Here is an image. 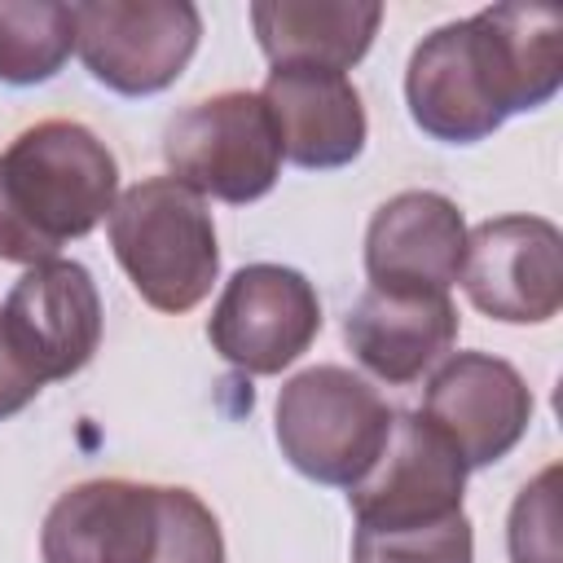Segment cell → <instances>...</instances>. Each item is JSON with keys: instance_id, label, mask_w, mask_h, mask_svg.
Listing matches in <instances>:
<instances>
[{"instance_id": "cell-1", "label": "cell", "mask_w": 563, "mask_h": 563, "mask_svg": "<svg viewBox=\"0 0 563 563\" xmlns=\"http://www.w3.org/2000/svg\"><path fill=\"white\" fill-rule=\"evenodd\" d=\"M563 84V13L550 4H488L444 22L409 57V119L444 141L475 145L510 114L545 106Z\"/></svg>"}, {"instance_id": "cell-2", "label": "cell", "mask_w": 563, "mask_h": 563, "mask_svg": "<svg viewBox=\"0 0 563 563\" xmlns=\"http://www.w3.org/2000/svg\"><path fill=\"white\" fill-rule=\"evenodd\" d=\"M114 202L119 163L92 128L31 123L0 154V260L35 268L70 238L92 233Z\"/></svg>"}, {"instance_id": "cell-3", "label": "cell", "mask_w": 563, "mask_h": 563, "mask_svg": "<svg viewBox=\"0 0 563 563\" xmlns=\"http://www.w3.org/2000/svg\"><path fill=\"white\" fill-rule=\"evenodd\" d=\"M110 246L136 295L158 312L198 308L220 273L207 198L172 176L136 180L110 211Z\"/></svg>"}, {"instance_id": "cell-4", "label": "cell", "mask_w": 563, "mask_h": 563, "mask_svg": "<svg viewBox=\"0 0 563 563\" xmlns=\"http://www.w3.org/2000/svg\"><path fill=\"white\" fill-rule=\"evenodd\" d=\"M391 413L396 409L361 374L312 365L277 391V444L299 475L352 488L378 462L391 435Z\"/></svg>"}, {"instance_id": "cell-5", "label": "cell", "mask_w": 563, "mask_h": 563, "mask_svg": "<svg viewBox=\"0 0 563 563\" xmlns=\"http://www.w3.org/2000/svg\"><path fill=\"white\" fill-rule=\"evenodd\" d=\"M163 158L172 180L198 198L255 202L282 176V141L260 92H216L185 106L163 132Z\"/></svg>"}, {"instance_id": "cell-6", "label": "cell", "mask_w": 563, "mask_h": 563, "mask_svg": "<svg viewBox=\"0 0 563 563\" xmlns=\"http://www.w3.org/2000/svg\"><path fill=\"white\" fill-rule=\"evenodd\" d=\"M70 18L88 75L119 97L172 88L202 40V13L189 0H84Z\"/></svg>"}, {"instance_id": "cell-7", "label": "cell", "mask_w": 563, "mask_h": 563, "mask_svg": "<svg viewBox=\"0 0 563 563\" xmlns=\"http://www.w3.org/2000/svg\"><path fill=\"white\" fill-rule=\"evenodd\" d=\"M321 334V299L299 268H238L207 321L211 347L242 374H282Z\"/></svg>"}, {"instance_id": "cell-8", "label": "cell", "mask_w": 563, "mask_h": 563, "mask_svg": "<svg viewBox=\"0 0 563 563\" xmlns=\"http://www.w3.org/2000/svg\"><path fill=\"white\" fill-rule=\"evenodd\" d=\"M466 299L506 325H541L563 308V233L545 216H497L466 233Z\"/></svg>"}, {"instance_id": "cell-9", "label": "cell", "mask_w": 563, "mask_h": 563, "mask_svg": "<svg viewBox=\"0 0 563 563\" xmlns=\"http://www.w3.org/2000/svg\"><path fill=\"white\" fill-rule=\"evenodd\" d=\"M466 466L457 449L422 418V413H391V435L378 462L347 488V506L356 532H391V528H422L449 515H462Z\"/></svg>"}, {"instance_id": "cell-10", "label": "cell", "mask_w": 563, "mask_h": 563, "mask_svg": "<svg viewBox=\"0 0 563 563\" xmlns=\"http://www.w3.org/2000/svg\"><path fill=\"white\" fill-rule=\"evenodd\" d=\"M422 418L457 449L466 471L501 462L532 422L523 374L493 352H453L431 374Z\"/></svg>"}, {"instance_id": "cell-11", "label": "cell", "mask_w": 563, "mask_h": 563, "mask_svg": "<svg viewBox=\"0 0 563 563\" xmlns=\"http://www.w3.org/2000/svg\"><path fill=\"white\" fill-rule=\"evenodd\" d=\"M0 325L40 383L79 374L101 343V295L92 273L75 260L26 268L0 308Z\"/></svg>"}, {"instance_id": "cell-12", "label": "cell", "mask_w": 563, "mask_h": 563, "mask_svg": "<svg viewBox=\"0 0 563 563\" xmlns=\"http://www.w3.org/2000/svg\"><path fill=\"white\" fill-rule=\"evenodd\" d=\"M158 550V484L84 479L40 528L44 563H150Z\"/></svg>"}, {"instance_id": "cell-13", "label": "cell", "mask_w": 563, "mask_h": 563, "mask_svg": "<svg viewBox=\"0 0 563 563\" xmlns=\"http://www.w3.org/2000/svg\"><path fill=\"white\" fill-rule=\"evenodd\" d=\"M343 339L374 378L409 387L453 352L457 308L449 290L369 286L343 317Z\"/></svg>"}, {"instance_id": "cell-14", "label": "cell", "mask_w": 563, "mask_h": 563, "mask_svg": "<svg viewBox=\"0 0 563 563\" xmlns=\"http://www.w3.org/2000/svg\"><path fill=\"white\" fill-rule=\"evenodd\" d=\"M260 101L273 114L282 158L308 172L347 167L365 150V106L347 75L312 66H273Z\"/></svg>"}, {"instance_id": "cell-15", "label": "cell", "mask_w": 563, "mask_h": 563, "mask_svg": "<svg viewBox=\"0 0 563 563\" xmlns=\"http://www.w3.org/2000/svg\"><path fill=\"white\" fill-rule=\"evenodd\" d=\"M466 220L453 198L435 189H405L387 198L365 229L369 286L449 290L462 273Z\"/></svg>"}, {"instance_id": "cell-16", "label": "cell", "mask_w": 563, "mask_h": 563, "mask_svg": "<svg viewBox=\"0 0 563 563\" xmlns=\"http://www.w3.org/2000/svg\"><path fill=\"white\" fill-rule=\"evenodd\" d=\"M383 22L378 0H255L251 31L273 66L352 70Z\"/></svg>"}, {"instance_id": "cell-17", "label": "cell", "mask_w": 563, "mask_h": 563, "mask_svg": "<svg viewBox=\"0 0 563 563\" xmlns=\"http://www.w3.org/2000/svg\"><path fill=\"white\" fill-rule=\"evenodd\" d=\"M75 53V18L62 0H0V84H48Z\"/></svg>"}, {"instance_id": "cell-18", "label": "cell", "mask_w": 563, "mask_h": 563, "mask_svg": "<svg viewBox=\"0 0 563 563\" xmlns=\"http://www.w3.org/2000/svg\"><path fill=\"white\" fill-rule=\"evenodd\" d=\"M352 563H475V532L466 510L422 528L356 532Z\"/></svg>"}, {"instance_id": "cell-19", "label": "cell", "mask_w": 563, "mask_h": 563, "mask_svg": "<svg viewBox=\"0 0 563 563\" xmlns=\"http://www.w3.org/2000/svg\"><path fill=\"white\" fill-rule=\"evenodd\" d=\"M150 563H224L220 523L198 493L158 484V550Z\"/></svg>"}, {"instance_id": "cell-20", "label": "cell", "mask_w": 563, "mask_h": 563, "mask_svg": "<svg viewBox=\"0 0 563 563\" xmlns=\"http://www.w3.org/2000/svg\"><path fill=\"white\" fill-rule=\"evenodd\" d=\"M506 550H510V563H563L559 466H545L532 484L519 488L506 519Z\"/></svg>"}, {"instance_id": "cell-21", "label": "cell", "mask_w": 563, "mask_h": 563, "mask_svg": "<svg viewBox=\"0 0 563 563\" xmlns=\"http://www.w3.org/2000/svg\"><path fill=\"white\" fill-rule=\"evenodd\" d=\"M40 378H35V369L18 356V347L9 343V334H4V325H0V422L4 418H13V413H22L35 396H40Z\"/></svg>"}]
</instances>
